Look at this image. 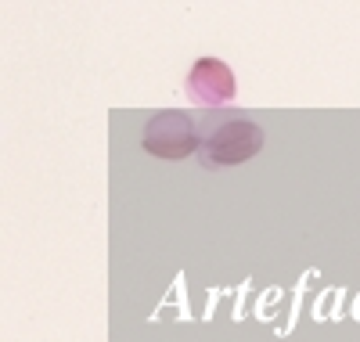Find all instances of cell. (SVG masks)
<instances>
[{
  "instance_id": "6da1fadb",
  "label": "cell",
  "mask_w": 360,
  "mask_h": 342,
  "mask_svg": "<svg viewBox=\"0 0 360 342\" xmlns=\"http://www.w3.org/2000/svg\"><path fill=\"white\" fill-rule=\"evenodd\" d=\"M198 130H202V148L198 159L205 170H220V166H242L263 148V130L252 119L238 115L234 108L220 112H202L198 115Z\"/></svg>"
},
{
  "instance_id": "7a4b0ae2",
  "label": "cell",
  "mask_w": 360,
  "mask_h": 342,
  "mask_svg": "<svg viewBox=\"0 0 360 342\" xmlns=\"http://www.w3.org/2000/svg\"><path fill=\"white\" fill-rule=\"evenodd\" d=\"M141 144L148 155L166 163L188 159L202 148V130H198V115L188 112H155L148 119V127L141 134Z\"/></svg>"
},
{
  "instance_id": "3957f363",
  "label": "cell",
  "mask_w": 360,
  "mask_h": 342,
  "mask_svg": "<svg viewBox=\"0 0 360 342\" xmlns=\"http://www.w3.org/2000/svg\"><path fill=\"white\" fill-rule=\"evenodd\" d=\"M184 90H188V98L195 105H202V112H220V108H227L234 101L238 87H234V72H231L227 61H220V58H198L191 65V72H188Z\"/></svg>"
}]
</instances>
